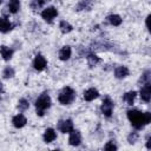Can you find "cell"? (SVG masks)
<instances>
[{
  "label": "cell",
  "instance_id": "obj_1",
  "mask_svg": "<svg viewBox=\"0 0 151 151\" xmlns=\"http://www.w3.org/2000/svg\"><path fill=\"white\" fill-rule=\"evenodd\" d=\"M127 118L131 122V124L136 129H143L146 124L150 123L151 120V113L150 112H139L138 110H130L127 111Z\"/></svg>",
  "mask_w": 151,
  "mask_h": 151
},
{
  "label": "cell",
  "instance_id": "obj_2",
  "mask_svg": "<svg viewBox=\"0 0 151 151\" xmlns=\"http://www.w3.org/2000/svg\"><path fill=\"white\" fill-rule=\"evenodd\" d=\"M51 106V98L50 96L44 92L37 100H35V109H37V114L38 116H44L45 110H47Z\"/></svg>",
  "mask_w": 151,
  "mask_h": 151
},
{
  "label": "cell",
  "instance_id": "obj_3",
  "mask_svg": "<svg viewBox=\"0 0 151 151\" xmlns=\"http://www.w3.org/2000/svg\"><path fill=\"white\" fill-rule=\"evenodd\" d=\"M74 97H76L74 90H72L71 87H64V88L61 90V92L59 93L58 99H59V101H60L63 105H67V104H71V103L73 101Z\"/></svg>",
  "mask_w": 151,
  "mask_h": 151
},
{
  "label": "cell",
  "instance_id": "obj_4",
  "mask_svg": "<svg viewBox=\"0 0 151 151\" xmlns=\"http://www.w3.org/2000/svg\"><path fill=\"white\" fill-rule=\"evenodd\" d=\"M103 114L105 117H110L112 114V110H113V101L111 100L110 97H105V99L103 100L101 107H100Z\"/></svg>",
  "mask_w": 151,
  "mask_h": 151
},
{
  "label": "cell",
  "instance_id": "obj_5",
  "mask_svg": "<svg viewBox=\"0 0 151 151\" xmlns=\"http://www.w3.org/2000/svg\"><path fill=\"white\" fill-rule=\"evenodd\" d=\"M57 15H58V11H57L54 7H47L46 9H44V11L41 12V17H42L46 21H48V22H51Z\"/></svg>",
  "mask_w": 151,
  "mask_h": 151
},
{
  "label": "cell",
  "instance_id": "obj_6",
  "mask_svg": "<svg viewBox=\"0 0 151 151\" xmlns=\"http://www.w3.org/2000/svg\"><path fill=\"white\" fill-rule=\"evenodd\" d=\"M58 129L63 132V133H70L73 130V123L71 119H66V120H60L58 124Z\"/></svg>",
  "mask_w": 151,
  "mask_h": 151
},
{
  "label": "cell",
  "instance_id": "obj_7",
  "mask_svg": "<svg viewBox=\"0 0 151 151\" xmlns=\"http://www.w3.org/2000/svg\"><path fill=\"white\" fill-rule=\"evenodd\" d=\"M140 97L144 101L149 103L151 99V85L150 83H145L144 86L140 88Z\"/></svg>",
  "mask_w": 151,
  "mask_h": 151
},
{
  "label": "cell",
  "instance_id": "obj_8",
  "mask_svg": "<svg viewBox=\"0 0 151 151\" xmlns=\"http://www.w3.org/2000/svg\"><path fill=\"white\" fill-rule=\"evenodd\" d=\"M46 65H47L46 59H45L42 55H40V54H38V55L34 58V60H33V66H34V68L38 70V71H42V70L46 67Z\"/></svg>",
  "mask_w": 151,
  "mask_h": 151
},
{
  "label": "cell",
  "instance_id": "obj_9",
  "mask_svg": "<svg viewBox=\"0 0 151 151\" xmlns=\"http://www.w3.org/2000/svg\"><path fill=\"white\" fill-rule=\"evenodd\" d=\"M68 142H70V144H71V145H73V146L79 145V144H80V142H81L80 132H79V131H77V130H72V131L70 132Z\"/></svg>",
  "mask_w": 151,
  "mask_h": 151
},
{
  "label": "cell",
  "instance_id": "obj_10",
  "mask_svg": "<svg viewBox=\"0 0 151 151\" xmlns=\"http://www.w3.org/2000/svg\"><path fill=\"white\" fill-rule=\"evenodd\" d=\"M12 123H13V125H14L15 127L20 129V127L25 126V124L27 123V120H26V118H25L24 114H17L15 117H13Z\"/></svg>",
  "mask_w": 151,
  "mask_h": 151
},
{
  "label": "cell",
  "instance_id": "obj_11",
  "mask_svg": "<svg viewBox=\"0 0 151 151\" xmlns=\"http://www.w3.org/2000/svg\"><path fill=\"white\" fill-rule=\"evenodd\" d=\"M98 96H99V93L96 88H88L84 92V99L87 100V101H91V100L96 99Z\"/></svg>",
  "mask_w": 151,
  "mask_h": 151
},
{
  "label": "cell",
  "instance_id": "obj_12",
  "mask_svg": "<svg viewBox=\"0 0 151 151\" xmlns=\"http://www.w3.org/2000/svg\"><path fill=\"white\" fill-rule=\"evenodd\" d=\"M57 134H55V131L53 129H46L45 130V133H44V140L46 143H51L55 139Z\"/></svg>",
  "mask_w": 151,
  "mask_h": 151
},
{
  "label": "cell",
  "instance_id": "obj_13",
  "mask_svg": "<svg viewBox=\"0 0 151 151\" xmlns=\"http://www.w3.org/2000/svg\"><path fill=\"white\" fill-rule=\"evenodd\" d=\"M71 53H72L71 47H70V46H64V47H61V50L59 51V58H60L61 60H67V59L71 57Z\"/></svg>",
  "mask_w": 151,
  "mask_h": 151
},
{
  "label": "cell",
  "instance_id": "obj_14",
  "mask_svg": "<svg viewBox=\"0 0 151 151\" xmlns=\"http://www.w3.org/2000/svg\"><path fill=\"white\" fill-rule=\"evenodd\" d=\"M114 76H116L117 78H119V79L125 78L126 76H129V70H127V67H125V66H119V67H117L116 71H114Z\"/></svg>",
  "mask_w": 151,
  "mask_h": 151
},
{
  "label": "cell",
  "instance_id": "obj_15",
  "mask_svg": "<svg viewBox=\"0 0 151 151\" xmlns=\"http://www.w3.org/2000/svg\"><path fill=\"white\" fill-rule=\"evenodd\" d=\"M11 28H12L11 22H9L6 18H0V32L6 33V32H8Z\"/></svg>",
  "mask_w": 151,
  "mask_h": 151
},
{
  "label": "cell",
  "instance_id": "obj_16",
  "mask_svg": "<svg viewBox=\"0 0 151 151\" xmlns=\"http://www.w3.org/2000/svg\"><path fill=\"white\" fill-rule=\"evenodd\" d=\"M0 53H1V55H2V58L5 60H9L12 58L13 50H11L9 47H6V46H1L0 47Z\"/></svg>",
  "mask_w": 151,
  "mask_h": 151
},
{
  "label": "cell",
  "instance_id": "obj_17",
  "mask_svg": "<svg viewBox=\"0 0 151 151\" xmlns=\"http://www.w3.org/2000/svg\"><path fill=\"white\" fill-rule=\"evenodd\" d=\"M107 21L113 26H119L122 24V18L117 14H111L107 17Z\"/></svg>",
  "mask_w": 151,
  "mask_h": 151
},
{
  "label": "cell",
  "instance_id": "obj_18",
  "mask_svg": "<svg viewBox=\"0 0 151 151\" xmlns=\"http://www.w3.org/2000/svg\"><path fill=\"white\" fill-rule=\"evenodd\" d=\"M8 8H9V12L11 13H17L20 8V2L19 0H9L8 2Z\"/></svg>",
  "mask_w": 151,
  "mask_h": 151
},
{
  "label": "cell",
  "instance_id": "obj_19",
  "mask_svg": "<svg viewBox=\"0 0 151 151\" xmlns=\"http://www.w3.org/2000/svg\"><path fill=\"white\" fill-rule=\"evenodd\" d=\"M136 94H137V93H136L134 91H130V92H127V93H125V94H124L123 99H124L129 105H132V104H133V101H134Z\"/></svg>",
  "mask_w": 151,
  "mask_h": 151
},
{
  "label": "cell",
  "instance_id": "obj_20",
  "mask_svg": "<svg viewBox=\"0 0 151 151\" xmlns=\"http://www.w3.org/2000/svg\"><path fill=\"white\" fill-rule=\"evenodd\" d=\"M59 28H60V31H61L63 33H68V32H71V31H72V26H71L67 21H65V20L60 21Z\"/></svg>",
  "mask_w": 151,
  "mask_h": 151
},
{
  "label": "cell",
  "instance_id": "obj_21",
  "mask_svg": "<svg viewBox=\"0 0 151 151\" xmlns=\"http://www.w3.org/2000/svg\"><path fill=\"white\" fill-rule=\"evenodd\" d=\"M99 61H100V59H99V57H97L96 54H88V55H87V63H88V65H90L91 67L96 66Z\"/></svg>",
  "mask_w": 151,
  "mask_h": 151
},
{
  "label": "cell",
  "instance_id": "obj_22",
  "mask_svg": "<svg viewBox=\"0 0 151 151\" xmlns=\"http://www.w3.org/2000/svg\"><path fill=\"white\" fill-rule=\"evenodd\" d=\"M28 106H29L28 101H27L26 99H24V98H21V99L19 100V103H18V109H19L20 111H25V110H27Z\"/></svg>",
  "mask_w": 151,
  "mask_h": 151
},
{
  "label": "cell",
  "instance_id": "obj_23",
  "mask_svg": "<svg viewBox=\"0 0 151 151\" xmlns=\"http://www.w3.org/2000/svg\"><path fill=\"white\" fill-rule=\"evenodd\" d=\"M46 1H48V0H33L32 4H31V7H32L33 9H38V8H40Z\"/></svg>",
  "mask_w": 151,
  "mask_h": 151
},
{
  "label": "cell",
  "instance_id": "obj_24",
  "mask_svg": "<svg viewBox=\"0 0 151 151\" xmlns=\"http://www.w3.org/2000/svg\"><path fill=\"white\" fill-rule=\"evenodd\" d=\"M2 76H4V78H12L13 76H14V70L12 68V67H6L5 70H4V73H2Z\"/></svg>",
  "mask_w": 151,
  "mask_h": 151
},
{
  "label": "cell",
  "instance_id": "obj_25",
  "mask_svg": "<svg viewBox=\"0 0 151 151\" xmlns=\"http://www.w3.org/2000/svg\"><path fill=\"white\" fill-rule=\"evenodd\" d=\"M137 138H138V133L137 132H132L129 137H127V140H129V143H134L136 140H137Z\"/></svg>",
  "mask_w": 151,
  "mask_h": 151
},
{
  "label": "cell",
  "instance_id": "obj_26",
  "mask_svg": "<svg viewBox=\"0 0 151 151\" xmlns=\"http://www.w3.org/2000/svg\"><path fill=\"white\" fill-rule=\"evenodd\" d=\"M104 149H105V150H117V146H116L112 142H110V143H107V144L104 146Z\"/></svg>",
  "mask_w": 151,
  "mask_h": 151
},
{
  "label": "cell",
  "instance_id": "obj_27",
  "mask_svg": "<svg viewBox=\"0 0 151 151\" xmlns=\"http://www.w3.org/2000/svg\"><path fill=\"white\" fill-rule=\"evenodd\" d=\"M149 19H150V15L146 18V27H147V28H149Z\"/></svg>",
  "mask_w": 151,
  "mask_h": 151
},
{
  "label": "cell",
  "instance_id": "obj_28",
  "mask_svg": "<svg viewBox=\"0 0 151 151\" xmlns=\"http://www.w3.org/2000/svg\"><path fill=\"white\" fill-rule=\"evenodd\" d=\"M4 92V87H2V84L0 83V93H2Z\"/></svg>",
  "mask_w": 151,
  "mask_h": 151
}]
</instances>
